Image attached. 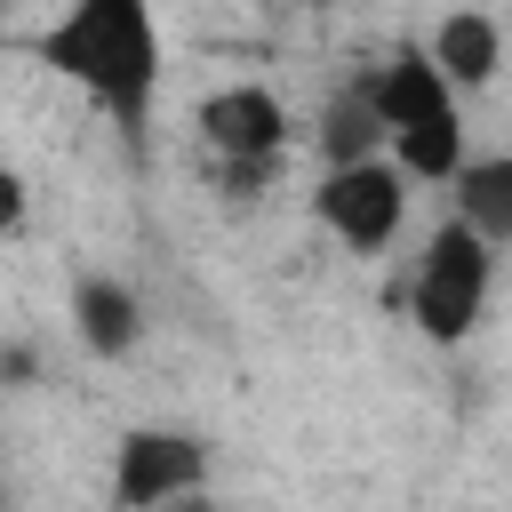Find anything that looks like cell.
<instances>
[{"label": "cell", "instance_id": "4fadbf2b", "mask_svg": "<svg viewBox=\"0 0 512 512\" xmlns=\"http://www.w3.org/2000/svg\"><path fill=\"white\" fill-rule=\"evenodd\" d=\"M152 512H216V504H208V496L192 488V496H168V504H152Z\"/></svg>", "mask_w": 512, "mask_h": 512}, {"label": "cell", "instance_id": "8992f818", "mask_svg": "<svg viewBox=\"0 0 512 512\" xmlns=\"http://www.w3.org/2000/svg\"><path fill=\"white\" fill-rule=\"evenodd\" d=\"M360 88H368V104H376V128H384V136H400V128H424V120L456 112V88L432 72V56H424V48H392Z\"/></svg>", "mask_w": 512, "mask_h": 512}, {"label": "cell", "instance_id": "277c9868", "mask_svg": "<svg viewBox=\"0 0 512 512\" xmlns=\"http://www.w3.org/2000/svg\"><path fill=\"white\" fill-rule=\"evenodd\" d=\"M200 480H208V448H200L192 432L136 424V432L120 440V456H112V496H120V512H152V504H168V496H192Z\"/></svg>", "mask_w": 512, "mask_h": 512}, {"label": "cell", "instance_id": "6da1fadb", "mask_svg": "<svg viewBox=\"0 0 512 512\" xmlns=\"http://www.w3.org/2000/svg\"><path fill=\"white\" fill-rule=\"evenodd\" d=\"M40 56L64 80H80L104 112H120V120H144L152 112V88H160V24H152V0H72L48 24Z\"/></svg>", "mask_w": 512, "mask_h": 512}, {"label": "cell", "instance_id": "9c48e42d", "mask_svg": "<svg viewBox=\"0 0 512 512\" xmlns=\"http://www.w3.org/2000/svg\"><path fill=\"white\" fill-rule=\"evenodd\" d=\"M448 192H456V224H464V232H480L488 248L512 240V160H504V152H496V160H464V168L448 176Z\"/></svg>", "mask_w": 512, "mask_h": 512}, {"label": "cell", "instance_id": "7a4b0ae2", "mask_svg": "<svg viewBox=\"0 0 512 512\" xmlns=\"http://www.w3.org/2000/svg\"><path fill=\"white\" fill-rule=\"evenodd\" d=\"M488 280H496V248L448 216V224L424 240L416 280H408V312H416V328H424L432 344H464V336L480 328V312H488Z\"/></svg>", "mask_w": 512, "mask_h": 512}, {"label": "cell", "instance_id": "8fae6325", "mask_svg": "<svg viewBox=\"0 0 512 512\" xmlns=\"http://www.w3.org/2000/svg\"><path fill=\"white\" fill-rule=\"evenodd\" d=\"M320 152H328V168H344V160H376V152H384V128H376L368 88H344V96L320 112Z\"/></svg>", "mask_w": 512, "mask_h": 512}, {"label": "cell", "instance_id": "52a82bcc", "mask_svg": "<svg viewBox=\"0 0 512 512\" xmlns=\"http://www.w3.org/2000/svg\"><path fill=\"white\" fill-rule=\"evenodd\" d=\"M424 56H432V72H440L448 88H488V80H496V64H504V32H496V16L456 8V16H440V24H432Z\"/></svg>", "mask_w": 512, "mask_h": 512}, {"label": "cell", "instance_id": "ba28073f", "mask_svg": "<svg viewBox=\"0 0 512 512\" xmlns=\"http://www.w3.org/2000/svg\"><path fill=\"white\" fill-rule=\"evenodd\" d=\"M72 328H80V344H88L96 360H120V352H136V336H144V304H136L128 280L88 272V280L72 288Z\"/></svg>", "mask_w": 512, "mask_h": 512}, {"label": "cell", "instance_id": "30bf717a", "mask_svg": "<svg viewBox=\"0 0 512 512\" xmlns=\"http://www.w3.org/2000/svg\"><path fill=\"white\" fill-rule=\"evenodd\" d=\"M464 160H472V152H464V120H456V112H440V120L392 136V168H400L408 184H448Z\"/></svg>", "mask_w": 512, "mask_h": 512}, {"label": "cell", "instance_id": "7c38bea8", "mask_svg": "<svg viewBox=\"0 0 512 512\" xmlns=\"http://www.w3.org/2000/svg\"><path fill=\"white\" fill-rule=\"evenodd\" d=\"M24 208H32V192H24V176L0 160V240H16V232H24Z\"/></svg>", "mask_w": 512, "mask_h": 512}, {"label": "cell", "instance_id": "3957f363", "mask_svg": "<svg viewBox=\"0 0 512 512\" xmlns=\"http://www.w3.org/2000/svg\"><path fill=\"white\" fill-rule=\"evenodd\" d=\"M312 208H320V224H328L344 248L376 256V248H392L400 224H408V176H400L384 152H376V160H344V168L320 176Z\"/></svg>", "mask_w": 512, "mask_h": 512}, {"label": "cell", "instance_id": "5b68a950", "mask_svg": "<svg viewBox=\"0 0 512 512\" xmlns=\"http://www.w3.org/2000/svg\"><path fill=\"white\" fill-rule=\"evenodd\" d=\"M200 144H208L216 160H280V144H288V104H280L272 88H256V80L216 88V96L200 104Z\"/></svg>", "mask_w": 512, "mask_h": 512}]
</instances>
